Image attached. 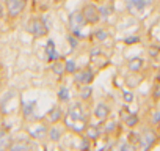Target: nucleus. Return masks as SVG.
<instances>
[{
	"mask_svg": "<svg viewBox=\"0 0 160 151\" xmlns=\"http://www.w3.org/2000/svg\"><path fill=\"white\" fill-rule=\"evenodd\" d=\"M87 25V21L82 14V11H74L69 14V30L72 35H75L78 39H82L83 35H82V30L83 27Z\"/></svg>",
	"mask_w": 160,
	"mask_h": 151,
	"instance_id": "f257e3e1",
	"label": "nucleus"
},
{
	"mask_svg": "<svg viewBox=\"0 0 160 151\" xmlns=\"http://www.w3.org/2000/svg\"><path fill=\"white\" fill-rule=\"evenodd\" d=\"M158 142V135L155 134V131L152 128H146L143 129V132L140 134V145L138 148L140 149H152Z\"/></svg>",
	"mask_w": 160,
	"mask_h": 151,
	"instance_id": "f03ea898",
	"label": "nucleus"
},
{
	"mask_svg": "<svg viewBox=\"0 0 160 151\" xmlns=\"http://www.w3.org/2000/svg\"><path fill=\"white\" fill-rule=\"evenodd\" d=\"M27 30L30 35H33L35 38H44L49 33V27L46 25V22L39 18H33L28 21L27 24Z\"/></svg>",
	"mask_w": 160,
	"mask_h": 151,
	"instance_id": "7ed1b4c3",
	"label": "nucleus"
},
{
	"mask_svg": "<svg viewBox=\"0 0 160 151\" xmlns=\"http://www.w3.org/2000/svg\"><path fill=\"white\" fill-rule=\"evenodd\" d=\"M71 121H83V123H87L85 109H83V106L80 102H75V104H72L68 109V115H66L64 123H71Z\"/></svg>",
	"mask_w": 160,
	"mask_h": 151,
	"instance_id": "20e7f679",
	"label": "nucleus"
},
{
	"mask_svg": "<svg viewBox=\"0 0 160 151\" xmlns=\"http://www.w3.org/2000/svg\"><path fill=\"white\" fill-rule=\"evenodd\" d=\"M82 14L87 21V24H98L101 21V10L94 3H87L82 8Z\"/></svg>",
	"mask_w": 160,
	"mask_h": 151,
	"instance_id": "39448f33",
	"label": "nucleus"
},
{
	"mask_svg": "<svg viewBox=\"0 0 160 151\" xmlns=\"http://www.w3.org/2000/svg\"><path fill=\"white\" fill-rule=\"evenodd\" d=\"M74 81L82 87V85H90L94 81V71L90 68H83L80 71H75L74 74Z\"/></svg>",
	"mask_w": 160,
	"mask_h": 151,
	"instance_id": "423d86ee",
	"label": "nucleus"
},
{
	"mask_svg": "<svg viewBox=\"0 0 160 151\" xmlns=\"http://www.w3.org/2000/svg\"><path fill=\"white\" fill-rule=\"evenodd\" d=\"M90 61L93 63V66L99 71V69H104L105 66H108V63H110V60H108V57L107 55H104L101 50H98V49H94L93 52H91V55H90Z\"/></svg>",
	"mask_w": 160,
	"mask_h": 151,
	"instance_id": "0eeeda50",
	"label": "nucleus"
},
{
	"mask_svg": "<svg viewBox=\"0 0 160 151\" xmlns=\"http://www.w3.org/2000/svg\"><path fill=\"white\" fill-rule=\"evenodd\" d=\"M5 3L10 18H18L25 8V0H7Z\"/></svg>",
	"mask_w": 160,
	"mask_h": 151,
	"instance_id": "6e6552de",
	"label": "nucleus"
},
{
	"mask_svg": "<svg viewBox=\"0 0 160 151\" xmlns=\"http://www.w3.org/2000/svg\"><path fill=\"white\" fill-rule=\"evenodd\" d=\"M149 3H151L149 0H129V2H127V10H129L130 14L140 16V14L146 10V7H148Z\"/></svg>",
	"mask_w": 160,
	"mask_h": 151,
	"instance_id": "1a4fd4ad",
	"label": "nucleus"
},
{
	"mask_svg": "<svg viewBox=\"0 0 160 151\" xmlns=\"http://www.w3.org/2000/svg\"><path fill=\"white\" fill-rule=\"evenodd\" d=\"M93 115H94V118L98 120V121H105L108 117H110V107L107 106V104H104V102H99L96 107H94V110H93Z\"/></svg>",
	"mask_w": 160,
	"mask_h": 151,
	"instance_id": "9d476101",
	"label": "nucleus"
},
{
	"mask_svg": "<svg viewBox=\"0 0 160 151\" xmlns=\"http://www.w3.org/2000/svg\"><path fill=\"white\" fill-rule=\"evenodd\" d=\"M30 134L33 138H38V140H44L47 135H49V129L46 124H36L33 129H30Z\"/></svg>",
	"mask_w": 160,
	"mask_h": 151,
	"instance_id": "9b49d317",
	"label": "nucleus"
},
{
	"mask_svg": "<svg viewBox=\"0 0 160 151\" xmlns=\"http://www.w3.org/2000/svg\"><path fill=\"white\" fill-rule=\"evenodd\" d=\"M47 117H49V121H50L52 124H57V123H60V121L64 118V113H63V109H61L60 106H55V107L47 113Z\"/></svg>",
	"mask_w": 160,
	"mask_h": 151,
	"instance_id": "f8f14e48",
	"label": "nucleus"
},
{
	"mask_svg": "<svg viewBox=\"0 0 160 151\" xmlns=\"http://www.w3.org/2000/svg\"><path fill=\"white\" fill-rule=\"evenodd\" d=\"M140 82H141V76L138 72H132V71H130L129 76H126V79H124V84H126L127 88H135V87L140 85Z\"/></svg>",
	"mask_w": 160,
	"mask_h": 151,
	"instance_id": "ddd939ff",
	"label": "nucleus"
},
{
	"mask_svg": "<svg viewBox=\"0 0 160 151\" xmlns=\"http://www.w3.org/2000/svg\"><path fill=\"white\" fill-rule=\"evenodd\" d=\"M46 52H47V60H49V61H55V60H58V58L61 57V55L57 52V49H55V43H53V39H47Z\"/></svg>",
	"mask_w": 160,
	"mask_h": 151,
	"instance_id": "4468645a",
	"label": "nucleus"
},
{
	"mask_svg": "<svg viewBox=\"0 0 160 151\" xmlns=\"http://www.w3.org/2000/svg\"><path fill=\"white\" fill-rule=\"evenodd\" d=\"M85 137H88L91 142L93 140H98L99 137H101V129L98 128V126H93V124H88L87 128H85Z\"/></svg>",
	"mask_w": 160,
	"mask_h": 151,
	"instance_id": "2eb2a0df",
	"label": "nucleus"
},
{
	"mask_svg": "<svg viewBox=\"0 0 160 151\" xmlns=\"http://www.w3.org/2000/svg\"><path fill=\"white\" fill-rule=\"evenodd\" d=\"M52 71H53V74L55 76H61L66 72V66H64V60L60 57L58 60H55V61H52Z\"/></svg>",
	"mask_w": 160,
	"mask_h": 151,
	"instance_id": "dca6fc26",
	"label": "nucleus"
},
{
	"mask_svg": "<svg viewBox=\"0 0 160 151\" xmlns=\"http://www.w3.org/2000/svg\"><path fill=\"white\" fill-rule=\"evenodd\" d=\"M143 66H144V63H143V60L138 58V57L129 60V63H127V68H129V71H132V72H138Z\"/></svg>",
	"mask_w": 160,
	"mask_h": 151,
	"instance_id": "f3484780",
	"label": "nucleus"
},
{
	"mask_svg": "<svg viewBox=\"0 0 160 151\" xmlns=\"http://www.w3.org/2000/svg\"><path fill=\"white\" fill-rule=\"evenodd\" d=\"M61 137H63V129H61V128L53 126V128L49 129V138H50L52 142H58Z\"/></svg>",
	"mask_w": 160,
	"mask_h": 151,
	"instance_id": "a211bd4d",
	"label": "nucleus"
},
{
	"mask_svg": "<svg viewBox=\"0 0 160 151\" xmlns=\"http://www.w3.org/2000/svg\"><path fill=\"white\" fill-rule=\"evenodd\" d=\"M93 95V88L90 85H82V88H80V99L82 101H88Z\"/></svg>",
	"mask_w": 160,
	"mask_h": 151,
	"instance_id": "6ab92c4d",
	"label": "nucleus"
},
{
	"mask_svg": "<svg viewBox=\"0 0 160 151\" xmlns=\"http://www.w3.org/2000/svg\"><path fill=\"white\" fill-rule=\"evenodd\" d=\"M64 66H66V74H75L77 71V61L74 58H69V60H64Z\"/></svg>",
	"mask_w": 160,
	"mask_h": 151,
	"instance_id": "aec40b11",
	"label": "nucleus"
},
{
	"mask_svg": "<svg viewBox=\"0 0 160 151\" xmlns=\"http://www.w3.org/2000/svg\"><path fill=\"white\" fill-rule=\"evenodd\" d=\"M124 123H126V126H127V128H130V129H132V128H135V126L138 124V115H137V113H133V112H130V113H129V117L124 120Z\"/></svg>",
	"mask_w": 160,
	"mask_h": 151,
	"instance_id": "412c9836",
	"label": "nucleus"
},
{
	"mask_svg": "<svg viewBox=\"0 0 160 151\" xmlns=\"http://www.w3.org/2000/svg\"><path fill=\"white\" fill-rule=\"evenodd\" d=\"M93 36H94V39H98V41H105V39L108 38V32H107L105 29H98V30L93 33Z\"/></svg>",
	"mask_w": 160,
	"mask_h": 151,
	"instance_id": "4be33fe9",
	"label": "nucleus"
},
{
	"mask_svg": "<svg viewBox=\"0 0 160 151\" xmlns=\"http://www.w3.org/2000/svg\"><path fill=\"white\" fill-rule=\"evenodd\" d=\"M58 99L61 102H68L69 101V90L66 87H60V90H58Z\"/></svg>",
	"mask_w": 160,
	"mask_h": 151,
	"instance_id": "5701e85b",
	"label": "nucleus"
},
{
	"mask_svg": "<svg viewBox=\"0 0 160 151\" xmlns=\"http://www.w3.org/2000/svg\"><path fill=\"white\" fill-rule=\"evenodd\" d=\"M127 142H130V143H132L135 148H138V145H140V134H138V132H133V131H130Z\"/></svg>",
	"mask_w": 160,
	"mask_h": 151,
	"instance_id": "b1692460",
	"label": "nucleus"
},
{
	"mask_svg": "<svg viewBox=\"0 0 160 151\" xmlns=\"http://www.w3.org/2000/svg\"><path fill=\"white\" fill-rule=\"evenodd\" d=\"M151 123L155 126V124H160V109H154L151 112Z\"/></svg>",
	"mask_w": 160,
	"mask_h": 151,
	"instance_id": "393cba45",
	"label": "nucleus"
},
{
	"mask_svg": "<svg viewBox=\"0 0 160 151\" xmlns=\"http://www.w3.org/2000/svg\"><path fill=\"white\" fill-rule=\"evenodd\" d=\"M148 52H149V55H151L152 58H155V57H158V55H160V46L152 44V46H149V47H148Z\"/></svg>",
	"mask_w": 160,
	"mask_h": 151,
	"instance_id": "a878e982",
	"label": "nucleus"
},
{
	"mask_svg": "<svg viewBox=\"0 0 160 151\" xmlns=\"http://www.w3.org/2000/svg\"><path fill=\"white\" fill-rule=\"evenodd\" d=\"M133 93L132 91H129V90H122V101L126 102V104H130L132 101H133Z\"/></svg>",
	"mask_w": 160,
	"mask_h": 151,
	"instance_id": "bb28decb",
	"label": "nucleus"
},
{
	"mask_svg": "<svg viewBox=\"0 0 160 151\" xmlns=\"http://www.w3.org/2000/svg\"><path fill=\"white\" fill-rule=\"evenodd\" d=\"M90 138L88 137H83L82 140H80V149H90L91 148V145H90Z\"/></svg>",
	"mask_w": 160,
	"mask_h": 151,
	"instance_id": "cd10ccee",
	"label": "nucleus"
},
{
	"mask_svg": "<svg viewBox=\"0 0 160 151\" xmlns=\"http://www.w3.org/2000/svg\"><path fill=\"white\" fill-rule=\"evenodd\" d=\"M124 43H126L127 46H132V44H138V43H140V36H127V38L124 39Z\"/></svg>",
	"mask_w": 160,
	"mask_h": 151,
	"instance_id": "c85d7f7f",
	"label": "nucleus"
},
{
	"mask_svg": "<svg viewBox=\"0 0 160 151\" xmlns=\"http://www.w3.org/2000/svg\"><path fill=\"white\" fill-rule=\"evenodd\" d=\"M77 39H78V38H77L75 35H72V33L68 36V43L72 46V49H75V47H77Z\"/></svg>",
	"mask_w": 160,
	"mask_h": 151,
	"instance_id": "c756f323",
	"label": "nucleus"
},
{
	"mask_svg": "<svg viewBox=\"0 0 160 151\" xmlns=\"http://www.w3.org/2000/svg\"><path fill=\"white\" fill-rule=\"evenodd\" d=\"M36 107V101L30 102V106H25V117H30L32 115V110Z\"/></svg>",
	"mask_w": 160,
	"mask_h": 151,
	"instance_id": "7c9ffc66",
	"label": "nucleus"
},
{
	"mask_svg": "<svg viewBox=\"0 0 160 151\" xmlns=\"http://www.w3.org/2000/svg\"><path fill=\"white\" fill-rule=\"evenodd\" d=\"M152 98H154L155 101H158V99H160V84L154 88V91H152Z\"/></svg>",
	"mask_w": 160,
	"mask_h": 151,
	"instance_id": "2f4dec72",
	"label": "nucleus"
},
{
	"mask_svg": "<svg viewBox=\"0 0 160 151\" xmlns=\"http://www.w3.org/2000/svg\"><path fill=\"white\" fill-rule=\"evenodd\" d=\"M25 148H28L25 143H16V145L11 146V149H25Z\"/></svg>",
	"mask_w": 160,
	"mask_h": 151,
	"instance_id": "473e14b6",
	"label": "nucleus"
},
{
	"mask_svg": "<svg viewBox=\"0 0 160 151\" xmlns=\"http://www.w3.org/2000/svg\"><path fill=\"white\" fill-rule=\"evenodd\" d=\"M129 113H130V112H127V109H121V112H119V117H121L122 120H126V118L129 117Z\"/></svg>",
	"mask_w": 160,
	"mask_h": 151,
	"instance_id": "72a5a7b5",
	"label": "nucleus"
},
{
	"mask_svg": "<svg viewBox=\"0 0 160 151\" xmlns=\"http://www.w3.org/2000/svg\"><path fill=\"white\" fill-rule=\"evenodd\" d=\"M121 149H135V146L130 143V142H127V143H124V145H121Z\"/></svg>",
	"mask_w": 160,
	"mask_h": 151,
	"instance_id": "f704fd0d",
	"label": "nucleus"
},
{
	"mask_svg": "<svg viewBox=\"0 0 160 151\" xmlns=\"http://www.w3.org/2000/svg\"><path fill=\"white\" fill-rule=\"evenodd\" d=\"M115 126H116L115 123H110V124H107V128H105V132H112V131L115 129Z\"/></svg>",
	"mask_w": 160,
	"mask_h": 151,
	"instance_id": "c9c22d12",
	"label": "nucleus"
},
{
	"mask_svg": "<svg viewBox=\"0 0 160 151\" xmlns=\"http://www.w3.org/2000/svg\"><path fill=\"white\" fill-rule=\"evenodd\" d=\"M155 79H157V84H160V69H158V72H157V77H155Z\"/></svg>",
	"mask_w": 160,
	"mask_h": 151,
	"instance_id": "e433bc0d",
	"label": "nucleus"
},
{
	"mask_svg": "<svg viewBox=\"0 0 160 151\" xmlns=\"http://www.w3.org/2000/svg\"><path fill=\"white\" fill-rule=\"evenodd\" d=\"M0 18H2V7H0Z\"/></svg>",
	"mask_w": 160,
	"mask_h": 151,
	"instance_id": "4c0bfd02",
	"label": "nucleus"
},
{
	"mask_svg": "<svg viewBox=\"0 0 160 151\" xmlns=\"http://www.w3.org/2000/svg\"><path fill=\"white\" fill-rule=\"evenodd\" d=\"M93 2H101V0H93Z\"/></svg>",
	"mask_w": 160,
	"mask_h": 151,
	"instance_id": "58836bf2",
	"label": "nucleus"
}]
</instances>
